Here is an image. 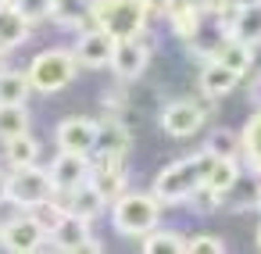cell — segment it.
I'll return each instance as SVG.
<instances>
[{"instance_id": "cell-1", "label": "cell", "mask_w": 261, "mask_h": 254, "mask_svg": "<svg viewBox=\"0 0 261 254\" xmlns=\"http://www.w3.org/2000/svg\"><path fill=\"white\" fill-rule=\"evenodd\" d=\"M207 168H211V154H207V150H204V154H190V158H182V161H172V165L154 179V197H158V204H182V200L197 197L200 186H204Z\"/></svg>"}, {"instance_id": "cell-2", "label": "cell", "mask_w": 261, "mask_h": 254, "mask_svg": "<svg viewBox=\"0 0 261 254\" xmlns=\"http://www.w3.org/2000/svg\"><path fill=\"white\" fill-rule=\"evenodd\" d=\"M147 15H150L147 0H93V8H90L93 26L104 29L111 40L140 36L147 29Z\"/></svg>"}, {"instance_id": "cell-3", "label": "cell", "mask_w": 261, "mask_h": 254, "mask_svg": "<svg viewBox=\"0 0 261 254\" xmlns=\"http://www.w3.org/2000/svg\"><path fill=\"white\" fill-rule=\"evenodd\" d=\"M158 218H161V208L154 193H122L111 211V222L122 236H143L158 225Z\"/></svg>"}, {"instance_id": "cell-4", "label": "cell", "mask_w": 261, "mask_h": 254, "mask_svg": "<svg viewBox=\"0 0 261 254\" xmlns=\"http://www.w3.org/2000/svg\"><path fill=\"white\" fill-rule=\"evenodd\" d=\"M79 75V61L72 50H43L33 65H29V83L40 93H58L65 90L72 79Z\"/></svg>"}, {"instance_id": "cell-5", "label": "cell", "mask_w": 261, "mask_h": 254, "mask_svg": "<svg viewBox=\"0 0 261 254\" xmlns=\"http://www.w3.org/2000/svg\"><path fill=\"white\" fill-rule=\"evenodd\" d=\"M54 197V183H50V172L36 168V165H25V168H15V175H8V200H15L18 208H36L43 200Z\"/></svg>"}, {"instance_id": "cell-6", "label": "cell", "mask_w": 261, "mask_h": 254, "mask_svg": "<svg viewBox=\"0 0 261 254\" xmlns=\"http://www.w3.org/2000/svg\"><path fill=\"white\" fill-rule=\"evenodd\" d=\"M150 65V47L140 36H125L115 40V54H111V68L118 79H140Z\"/></svg>"}, {"instance_id": "cell-7", "label": "cell", "mask_w": 261, "mask_h": 254, "mask_svg": "<svg viewBox=\"0 0 261 254\" xmlns=\"http://www.w3.org/2000/svg\"><path fill=\"white\" fill-rule=\"evenodd\" d=\"M204 118H207V111L197 100H172L161 111V129L168 136H193V133H200Z\"/></svg>"}, {"instance_id": "cell-8", "label": "cell", "mask_w": 261, "mask_h": 254, "mask_svg": "<svg viewBox=\"0 0 261 254\" xmlns=\"http://www.w3.org/2000/svg\"><path fill=\"white\" fill-rule=\"evenodd\" d=\"M50 240L58 250H100V240L90 236V218L72 215V211L50 229Z\"/></svg>"}, {"instance_id": "cell-9", "label": "cell", "mask_w": 261, "mask_h": 254, "mask_svg": "<svg viewBox=\"0 0 261 254\" xmlns=\"http://www.w3.org/2000/svg\"><path fill=\"white\" fill-rule=\"evenodd\" d=\"M90 179V158L86 154H72V150H61L50 165V183H54V193H68L72 186L86 183Z\"/></svg>"}, {"instance_id": "cell-10", "label": "cell", "mask_w": 261, "mask_h": 254, "mask_svg": "<svg viewBox=\"0 0 261 254\" xmlns=\"http://www.w3.org/2000/svg\"><path fill=\"white\" fill-rule=\"evenodd\" d=\"M90 183L111 200L122 193L125 186V168H122V154H97L90 158Z\"/></svg>"}, {"instance_id": "cell-11", "label": "cell", "mask_w": 261, "mask_h": 254, "mask_svg": "<svg viewBox=\"0 0 261 254\" xmlns=\"http://www.w3.org/2000/svg\"><path fill=\"white\" fill-rule=\"evenodd\" d=\"M43 225L29 215V218H11L4 229H0V243H4L8 250H15V254H29V250H40V243H43Z\"/></svg>"}, {"instance_id": "cell-12", "label": "cell", "mask_w": 261, "mask_h": 254, "mask_svg": "<svg viewBox=\"0 0 261 254\" xmlns=\"http://www.w3.org/2000/svg\"><path fill=\"white\" fill-rule=\"evenodd\" d=\"M75 61L79 65H86V68H104V65H111V54H115V40L104 33V29H86L83 36H79V43H75Z\"/></svg>"}, {"instance_id": "cell-13", "label": "cell", "mask_w": 261, "mask_h": 254, "mask_svg": "<svg viewBox=\"0 0 261 254\" xmlns=\"http://www.w3.org/2000/svg\"><path fill=\"white\" fill-rule=\"evenodd\" d=\"M58 150H72V154H93V140H97V122L93 118H65L58 125Z\"/></svg>"}, {"instance_id": "cell-14", "label": "cell", "mask_w": 261, "mask_h": 254, "mask_svg": "<svg viewBox=\"0 0 261 254\" xmlns=\"http://www.w3.org/2000/svg\"><path fill=\"white\" fill-rule=\"evenodd\" d=\"M133 147V136L129 129L118 122V118H108V122H97V140H93V154H129Z\"/></svg>"}, {"instance_id": "cell-15", "label": "cell", "mask_w": 261, "mask_h": 254, "mask_svg": "<svg viewBox=\"0 0 261 254\" xmlns=\"http://www.w3.org/2000/svg\"><path fill=\"white\" fill-rule=\"evenodd\" d=\"M104 204H108V197L86 179V183H79V186H72L68 190V200H65V211H72V215H83V218H97L100 211H104Z\"/></svg>"}, {"instance_id": "cell-16", "label": "cell", "mask_w": 261, "mask_h": 254, "mask_svg": "<svg viewBox=\"0 0 261 254\" xmlns=\"http://www.w3.org/2000/svg\"><path fill=\"white\" fill-rule=\"evenodd\" d=\"M225 29L232 40L240 43H261V4H250V8H232V22L225 18Z\"/></svg>"}, {"instance_id": "cell-17", "label": "cell", "mask_w": 261, "mask_h": 254, "mask_svg": "<svg viewBox=\"0 0 261 254\" xmlns=\"http://www.w3.org/2000/svg\"><path fill=\"white\" fill-rule=\"evenodd\" d=\"M29 29H33V22L15 4H0V47H4V50L25 43L29 40Z\"/></svg>"}, {"instance_id": "cell-18", "label": "cell", "mask_w": 261, "mask_h": 254, "mask_svg": "<svg viewBox=\"0 0 261 254\" xmlns=\"http://www.w3.org/2000/svg\"><path fill=\"white\" fill-rule=\"evenodd\" d=\"M236 83H240V75L229 72V68H225L222 61H215V58L200 68V93H204V97H225V93L236 90Z\"/></svg>"}, {"instance_id": "cell-19", "label": "cell", "mask_w": 261, "mask_h": 254, "mask_svg": "<svg viewBox=\"0 0 261 254\" xmlns=\"http://www.w3.org/2000/svg\"><path fill=\"white\" fill-rule=\"evenodd\" d=\"M236 179H240L236 158H211V168H207V175H204V186H200V190H207L211 197H225V193L236 186Z\"/></svg>"}, {"instance_id": "cell-20", "label": "cell", "mask_w": 261, "mask_h": 254, "mask_svg": "<svg viewBox=\"0 0 261 254\" xmlns=\"http://www.w3.org/2000/svg\"><path fill=\"white\" fill-rule=\"evenodd\" d=\"M168 11V26L179 40H193L197 29H200V8L193 4V0H172V4L165 8Z\"/></svg>"}, {"instance_id": "cell-21", "label": "cell", "mask_w": 261, "mask_h": 254, "mask_svg": "<svg viewBox=\"0 0 261 254\" xmlns=\"http://www.w3.org/2000/svg\"><path fill=\"white\" fill-rule=\"evenodd\" d=\"M90 8H93V0H54L50 4V18L58 22V26H86V22H93L90 18Z\"/></svg>"}, {"instance_id": "cell-22", "label": "cell", "mask_w": 261, "mask_h": 254, "mask_svg": "<svg viewBox=\"0 0 261 254\" xmlns=\"http://www.w3.org/2000/svg\"><path fill=\"white\" fill-rule=\"evenodd\" d=\"M211 58H215V61H222V65H225L229 72H236V75H243V72L250 68V61H254L250 47H247V43H240V40H232V36H229V40H225Z\"/></svg>"}, {"instance_id": "cell-23", "label": "cell", "mask_w": 261, "mask_h": 254, "mask_svg": "<svg viewBox=\"0 0 261 254\" xmlns=\"http://www.w3.org/2000/svg\"><path fill=\"white\" fill-rule=\"evenodd\" d=\"M143 240V250L147 254H182L186 250V240L179 236V233H172V229H150V233H143L140 236Z\"/></svg>"}, {"instance_id": "cell-24", "label": "cell", "mask_w": 261, "mask_h": 254, "mask_svg": "<svg viewBox=\"0 0 261 254\" xmlns=\"http://www.w3.org/2000/svg\"><path fill=\"white\" fill-rule=\"evenodd\" d=\"M240 147L247 154V165L261 175V108L250 115V122L243 125V136H240Z\"/></svg>"}, {"instance_id": "cell-25", "label": "cell", "mask_w": 261, "mask_h": 254, "mask_svg": "<svg viewBox=\"0 0 261 254\" xmlns=\"http://www.w3.org/2000/svg\"><path fill=\"white\" fill-rule=\"evenodd\" d=\"M33 83L25 72H4L0 68V104H22L29 97Z\"/></svg>"}, {"instance_id": "cell-26", "label": "cell", "mask_w": 261, "mask_h": 254, "mask_svg": "<svg viewBox=\"0 0 261 254\" xmlns=\"http://www.w3.org/2000/svg\"><path fill=\"white\" fill-rule=\"evenodd\" d=\"M4 143H8V147H4V154H8V161H11L15 168L36 165V154H40V147H36V140H33L29 133H18V136L4 140Z\"/></svg>"}, {"instance_id": "cell-27", "label": "cell", "mask_w": 261, "mask_h": 254, "mask_svg": "<svg viewBox=\"0 0 261 254\" xmlns=\"http://www.w3.org/2000/svg\"><path fill=\"white\" fill-rule=\"evenodd\" d=\"M29 133V111L22 104H0V140Z\"/></svg>"}, {"instance_id": "cell-28", "label": "cell", "mask_w": 261, "mask_h": 254, "mask_svg": "<svg viewBox=\"0 0 261 254\" xmlns=\"http://www.w3.org/2000/svg\"><path fill=\"white\" fill-rule=\"evenodd\" d=\"M236 147H240V140L229 133V129H215L211 136H207V154L211 158H236Z\"/></svg>"}, {"instance_id": "cell-29", "label": "cell", "mask_w": 261, "mask_h": 254, "mask_svg": "<svg viewBox=\"0 0 261 254\" xmlns=\"http://www.w3.org/2000/svg\"><path fill=\"white\" fill-rule=\"evenodd\" d=\"M33 211H36L33 218L43 225V233H50V229H54V225H58L65 215H68V211H65V204H54V200H43V204H36Z\"/></svg>"}, {"instance_id": "cell-30", "label": "cell", "mask_w": 261, "mask_h": 254, "mask_svg": "<svg viewBox=\"0 0 261 254\" xmlns=\"http://www.w3.org/2000/svg\"><path fill=\"white\" fill-rule=\"evenodd\" d=\"M11 4H15L29 22H36V18H50V4H54V0H11Z\"/></svg>"}, {"instance_id": "cell-31", "label": "cell", "mask_w": 261, "mask_h": 254, "mask_svg": "<svg viewBox=\"0 0 261 254\" xmlns=\"http://www.w3.org/2000/svg\"><path fill=\"white\" fill-rule=\"evenodd\" d=\"M186 250L190 254H225V243L218 236H193V240H186Z\"/></svg>"}, {"instance_id": "cell-32", "label": "cell", "mask_w": 261, "mask_h": 254, "mask_svg": "<svg viewBox=\"0 0 261 254\" xmlns=\"http://www.w3.org/2000/svg\"><path fill=\"white\" fill-rule=\"evenodd\" d=\"M4 200H8V175L0 172V204H4Z\"/></svg>"}, {"instance_id": "cell-33", "label": "cell", "mask_w": 261, "mask_h": 254, "mask_svg": "<svg viewBox=\"0 0 261 254\" xmlns=\"http://www.w3.org/2000/svg\"><path fill=\"white\" fill-rule=\"evenodd\" d=\"M250 97H254V104L261 108V75H257V83H254V90H250Z\"/></svg>"}, {"instance_id": "cell-34", "label": "cell", "mask_w": 261, "mask_h": 254, "mask_svg": "<svg viewBox=\"0 0 261 254\" xmlns=\"http://www.w3.org/2000/svg\"><path fill=\"white\" fill-rule=\"evenodd\" d=\"M250 4H261V0H229V8H250Z\"/></svg>"}, {"instance_id": "cell-35", "label": "cell", "mask_w": 261, "mask_h": 254, "mask_svg": "<svg viewBox=\"0 0 261 254\" xmlns=\"http://www.w3.org/2000/svg\"><path fill=\"white\" fill-rule=\"evenodd\" d=\"M147 4H150V8H161V11H165V8L172 4V0H147Z\"/></svg>"}, {"instance_id": "cell-36", "label": "cell", "mask_w": 261, "mask_h": 254, "mask_svg": "<svg viewBox=\"0 0 261 254\" xmlns=\"http://www.w3.org/2000/svg\"><path fill=\"white\" fill-rule=\"evenodd\" d=\"M0 68H4V47H0Z\"/></svg>"}, {"instance_id": "cell-37", "label": "cell", "mask_w": 261, "mask_h": 254, "mask_svg": "<svg viewBox=\"0 0 261 254\" xmlns=\"http://www.w3.org/2000/svg\"><path fill=\"white\" fill-rule=\"evenodd\" d=\"M257 247H261V225H257Z\"/></svg>"}, {"instance_id": "cell-38", "label": "cell", "mask_w": 261, "mask_h": 254, "mask_svg": "<svg viewBox=\"0 0 261 254\" xmlns=\"http://www.w3.org/2000/svg\"><path fill=\"white\" fill-rule=\"evenodd\" d=\"M257 211H261V190H257Z\"/></svg>"}, {"instance_id": "cell-39", "label": "cell", "mask_w": 261, "mask_h": 254, "mask_svg": "<svg viewBox=\"0 0 261 254\" xmlns=\"http://www.w3.org/2000/svg\"><path fill=\"white\" fill-rule=\"evenodd\" d=\"M0 4H11V0H0Z\"/></svg>"}, {"instance_id": "cell-40", "label": "cell", "mask_w": 261, "mask_h": 254, "mask_svg": "<svg viewBox=\"0 0 261 254\" xmlns=\"http://www.w3.org/2000/svg\"><path fill=\"white\" fill-rule=\"evenodd\" d=\"M0 247H4V243H0Z\"/></svg>"}]
</instances>
